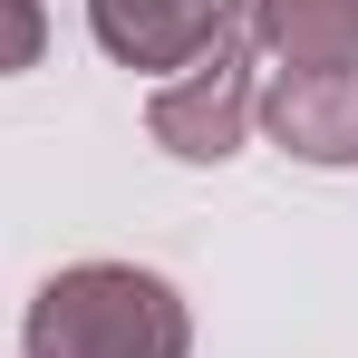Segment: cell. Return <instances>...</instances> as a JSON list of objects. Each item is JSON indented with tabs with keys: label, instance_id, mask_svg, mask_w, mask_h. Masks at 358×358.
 Here are the masks:
<instances>
[{
	"label": "cell",
	"instance_id": "3",
	"mask_svg": "<svg viewBox=\"0 0 358 358\" xmlns=\"http://www.w3.org/2000/svg\"><path fill=\"white\" fill-rule=\"evenodd\" d=\"M252 117L300 165H358V68H281L252 97Z\"/></svg>",
	"mask_w": 358,
	"mask_h": 358
},
{
	"label": "cell",
	"instance_id": "2",
	"mask_svg": "<svg viewBox=\"0 0 358 358\" xmlns=\"http://www.w3.org/2000/svg\"><path fill=\"white\" fill-rule=\"evenodd\" d=\"M145 136L165 155H184V165H223L242 136H252V10H223L213 39L155 87Z\"/></svg>",
	"mask_w": 358,
	"mask_h": 358
},
{
	"label": "cell",
	"instance_id": "4",
	"mask_svg": "<svg viewBox=\"0 0 358 358\" xmlns=\"http://www.w3.org/2000/svg\"><path fill=\"white\" fill-rule=\"evenodd\" d=\"M87 20H97V49L126 68H184L203 39H213V20H223V0H87Z\"/></svg>",
	"mask_w": 358,
	"mask_h": 358
},
{
	"label": "cell",
	"instance_id": "6",
	"mask_svg": "<svg viewBox=\"0 0 358 358\" xmlns=\"http://www.w3.org/2000/svg\"><path fill=\"white\" fill-rule=\"evenodd\" d=\"M39 49H49V10H39V0H0V78L29 68Z\"/></svg>",
	"mask_w": 358,
	"mask_h": 358
},
{
	"label": "cell",
	"instance_id": "5",
	"mask_svg": "<svg viewBox=\"0 0 358 358\" xmlns=\"http://www.w3.org/2000/svg\"><path fill=\"white\" fill-rule=\"evenodd\" d=\"M252 39L281 68H358V0H252Z\"/></svg>",
	"mask_w": 358,
	"mask_h": 358
},
{
	"label": "cell",
	"instance_id": "1",
	"mask_svg": "<svg viewBox=\"0 0 358 358\" xmlns=\"http://www.w3.org/2000/svg\"><path fill=\"white\" fill-rule=\"evenodd\" d=\"M20 339L29 358H184L194 320H184L175 281H155L136 262H78L59 281H39Z\"/></svg>",
	"mask_w": 358,
	"mask_h": 358
}]
</instances>
